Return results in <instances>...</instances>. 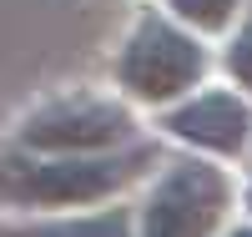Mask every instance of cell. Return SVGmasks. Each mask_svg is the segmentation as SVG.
Returning a JSON list of instances; mask_svg holds the SVG:
<instances>
[{
    "label": "cell",
    "instance_id": "obj_4",
    "mask_svg": "<svg viewBox=\"0 0 252 237\" xmlns=\"http://www.w3.org/2000/svg\"><path fill=\"white\" fill-rule=\"evenodd\" d=\"M136 132L131 111L111 96H61L20 121L26 152H111Z\"/></svg>",
    "mask_w": 252,
    "mask_h": 237
},
{
    "label": "cell",
    "instance_id": "obj_5",
    "mask_svg": "<svg viewBox=\"0 0 252 237\" xmlns=\"http://www.w3.org/2000/svg\"><path fill=\"white\" fill-rule=\"evenodd\" d=\"M166 136L187 141L192 152L212 157H237L252 141V101L242 91H187L166 101Z\"/></svg>",
    "mask_w": 252,
    "mask_h": 237
},
{
    "label": "cell",
    "instance_id": "obj_3",
    "mask_svg": "<svg viewBox=\"0 0 252 237\" xmlns=\"http://www.w3.org/2000/svg\"><path fill=\"white\" fill-rule=\"evenodd\" d=\"M232 212V177L207 157H172L141 202V237H217Z\"/></svg>",
    "mask_w": 252,
    "mask_h": 237
},
{
    "label": "cell",
    "instance_id": "obj_2",
    "mask_svg": "<svg viewBox=\"0 0 252 237\" xmlns=\"http://www.w3.org/2000/svg\"><path fill=\"white\" fill-rule=\"evenodd\" d=\"M202 76H207V46L197 40V31L157 10H146L116 51V86L146 106L187 96L192 86H202Z\"/></svg>",
    "mask_w": 252,
    "mask_h": 237
},
{
    "label": "cell",
    "instance_id": "obj_1",
    "mask_svg": "<svg viewBox=\"0 0 252 237\" xmlns=\"http://www.w3.org/2000/svg\"><path fill=\"white\" fill-rule=\"evenodd\" d=\"M152 167V146L111 152H0V197L15 207H91L111 202Z\"/></svg>",
    "mask_w": 252,
    "mask_h": 237
},
{
    "label": "cell",
    "instance_id": "obj_10",
    "mask_svg": "<svg viewBox=\"0 0 252 237\" xmlns=\"http://www.w3.org/2000/svg\"><path fill=\"white\" fill-rule=\"evenodd\" d=\"M247 212H252V182H247Z\"/></svg>",
    "mask_w": 252,
    "mask_h": 237
},
{
    "label": "cell",
    "instance_id": "obj_6",
    "mask_svg": "<svg viewBox=\"0 0 252 237\" xmlns=\"http://www.w3.org/2000/svg\"><path fill=\"white\" fill-rule=\"evenodd\" d=\"M0 237H131V212L101 207V212H71V217L0 222Z\"/></svg>",
    "mask_w": 252,
    "mask_h": 237
},
{
    "label": "cell",
    "instance_id": "obj_8",
    "mask_svg": "<svg viewBox=\"0 0 252 237\" xmlns=\"http://www.w3.org/2000/svg\"><path fill=\"white\" fill-rule=\"evenodd\" d=\"M222 66H227V76H232V86H237V91L252 101V15H247L242 26L232 31V46H227Z\"/></svg>",
    "mask_w": 252,
    "mask_h": 237
},
{
    "label": "cell",
    "instance_id": "obj_7",
    "mask_svg": "<svg viewBox=\"0 0 252 237\" xmlns=\"http://www.w3.org/2000/svg\"><path fill=\"white\" fill-rule=\"evenodd\" d=\"M166 10L197 35H222V31H232L242 0H166Z\"/></svg>",
    "mask_w": 252,
    "mask_h": 237
},
{
    "label": "cell",
    "instance_id": "obj_9",
    "mask_svg": "<svg viewBox=\"0 0 252 237\" xmlns=\"http://www.w3.org/2000/svg\"><path fill=\"white\" fill-rule=\"evenodd\" d=\"M222 237H252V222H247V227H232V232H222Z\"/></svg>",
    "mask_w": 252,
    "mask_h": 237
}]
</instances>
